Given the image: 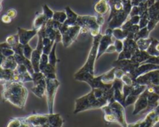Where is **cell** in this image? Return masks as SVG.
Wrapping results in <instances>:
<instances>
[{"mask_svg":"<svg viewBox=\"0 0 159 127\" xmlns=\"http://www.w3.org/2000/svg\"><path fill=\"white\" fill-rule=\"evenodd\" d=\"M2 96L5 102H9L19 108H24L28 98V90L23 83L7 81L2 83Z\"/></svg>","mask_w":159,"mask_h":127,"instance_id":"6da1fadb","label":"cell"},{"mask_svg":"<svg viewBox=\"0 0 159 127\" xmlns=\"http://www.w3.org/2000/svg\"><path fill=\"white\" fill-rule=\"evenodd\" d=\"M110 103V100L105 94L102 97L97 99L94 91L92 89L89 93L76 99L74 113L78 114L81 112L86 111V110L102 108V107L108 105Z\"/></svg>","mask_w":159,"mask_h":127,"instance_id":"7a4b0ae2","label":"cell"},{"mask_svg":"<svg viewBox=\"0 0 159 127\" xmlns=\"http://www.w3.org/2000/svg\"><path fill=\"white\" fill-rule=\"evenodd\" d=\"M102 36V34H99L97 37H93V43H92L91 49H90L89 53L88 58H87L86 61L84 64L83 66L77 72H89L92 74L95 75V64H96V60H97L98 50H99V43H100Z\"/></svg>","mask_w":159,"mask_h":127,"instance_id":"3957f363","label":"cell"},{"mask_svg":"<svg viewBox=\"0 0 159 127\" xmlns=\"http://www.w3.org/2000/svg\"><path fill=\"white\" fill-rule=\"evenodd\" d=\"M74 78L79 81H83L88 84L91 88H102L105 91L110 89L113 87V84H105L102 81V74L96 76L89 72H76L74 75Z\"/></svg>","mask_w":159,"mask_h":127,"instance_id":"277c9868","label":"cell"},{"mask_svg":"<svg viewBox=\"0 0 159 127\" xmlns=\"http://www.w3.org/2000/svg\"><path fill=\"white\" fill-rule=\"evenodd\" d=\"M102 111L103 113L110 112L115 116L117 120V124L121 127H127L128 123L127 122L125 114V107L116 101L110 102L108 105L102 107Z\"/></svg>","mask_w":159,"mask_h":127,"instance_id":"5b68a950","label":"cell"},{"mask_svg":"<svg viewBox=\"0 0 159 127\" xmlns=\"http://www.w3.org/2000/svg\"><path fill=\"white\" fill-rule=\"evenodd\" d=\"M47 88H46V97L47 103H48V112L50 114H54V104L56 93L60 86V82L57 78H49L46 77Z\"/></svg>","mask_w":159,"mask_h":127,"instance_id":"8992f818","label":"cell"},{"mask_svg":"<svg viewBox=\"0 0 159 127\" xmlns=\"http://www.w3.org/2000/svg\"><path fill=\"white\" fill-rule=\"evenodd\" d=\"M76 25L85 27L89 30V33L94 30H101V26L98 24L96 15H79Z\"/></svg>","mask_w":159,"mask_h":127,"instance_id":"52a82bcc","label":"cell"},{"mask_svg":"<svg viewBox=\"0 0 159 127\" xmlns=\"http://www.w3.org/2000/svg\"><path fill=\"white\" fill-rule=\"evenodd\" d=\"M138 50V46L134 39L127 37L124 40V50L120 54H119L117 60L131 59V57Z\"/></svg>","mask_w":159,"mask_h":127,"instance_id":"ba28073f","label":"cell"},{"mask_svg":"<svg viewBox=\"0 0 159 127\" xmlns=\"http://www.w3.org/2000/svg\"><path fill=\"white\" fill-rule=\"evenodd\" d=\"M135 83L146 85H159V69L149 71L146 74L139 76L135 81Z\"/></svg>","mask_w":159,"mask_h":127,"instance_id":"9c48e42d","label":"cell"},{"mask_svg":"<svg viewBox=\"0 0 159 127\" xmlns=\"http://www.w3.org/2000/svg\"><path fill=\"white\" fill-rule=\"evenodd\" d=\"M141 65V64L134 61L131 59H124V60H116L113 62L112 66L113 68H120L127 74L130 76L134 74L135 70Z\"/></svg>","mask_w":159,"mask_h":127,"instance_id":"30bf717a","label":"cell"},{"mask_svg":"<svg viewBox=\"0 0 159 127\" xmlns=\"http://www.w3.org/2000/svg\"><path fill=\"white\" fill-rule=\"evenodd\" d=\"M79 34H81V27L78 25L69 26L68 30L62 34V44L65 47L71 46L76 40Z\"/></svg>","mask_w":159,"mask_h":127,"instance_id":"8fae6325","label":"cell"},{"mask_svg":"<svg viewBox=\"0 0 159 127\" xmlns=\"http://www.w3.org/2000/svg\"><path fill=\"white\" fill-rule=\"evenodd\" d=\"M38 37V41H37V46L35 49H34L32 56H31V62H32L33 67L35 72H40V60L43 54V37L40 34H37Z\"/></svg>","mask_w":159,"mask_h":127,"instance_id":"7c38bea8","label":"cell"},{"mask_svg":"<svg viewBox=\"0 0 159 127\" xmlns=\"http://www.w3.org/2000/svg\"><path fill=\"white\" fill-rule=\"evenodd\" d=\"M148 91L146 88L145 91L140 94L138 100L134 103V111L132 113L133 116L142 113L148 108Z\"/></svg>","mask_w":159,"mask_h":127,"instance_id":"4fadbf2b","label":"cell"},{"mask_svg":"<svg viewBox=\"0 0 159 127\" xmlns=\"http://www.w3.org/2000/svg\"><path fill=\"white\" fill-rule=\"evenodd\" d=\"M148 12L149 22L148 29L150 32H152L159 23V1H156L153 6L149 8Z\"/></svg>","mask_w":159,"mask_h":127,"instance_id":"5bb4252c","label":"cell"},{"mask_svg":"<svg viewBox=\"0 0 159 127\" xmlns=\"http://www.w3.org/2000/svg\"><path fill=\"white\" fill-rule=\"evenodd\" d=\"M50 117H51V114H37V113H34L32 115L26 116V119L27 122H29L31 125H34V127L40 126V125H43L44 124L48 123L50 121Z\"/></svg>","mask_w":159,"mask_h":127,"instance_id":"9a60e30c","label":"cell"},{"mask_svg":"<svg viewBox=\"0 0 159 127\" xmlns=\"http://www.w3.org/2000/svg\"><path fill=\"white\" fill-rule=\"evenodd\" d=\"M17 33L19 35L20 43L23 45H26L29 43L30 41L38 34V30L34 29H25L21 27H18L17 28Z\"/></svg>","mask_w":159,"mask_h":127,"instance_id":"2e32d148","label":"cell"},{"mask_svg":"<svg viewBox=\"0 0 159 127\" xmlns=\"http://www.w3.org/2000/svg\"><path fill=\"white\" fill-rule=\"evenodd\" d=\"M130 16V13L126 12L123 9L121 12L116 14L110 22H108V27L111 29H116V28H120L122 25L127 20Z\"/></svg>","mask_w":159,"mask_h":127,"instance_id":"e0dca14e","label":"cell"},{"mask_svg":"<svg viewBox=\"0 0 159 127\" xmlns=\"http://www.w3.org/2000/svg\"><path fill=\"white\" fill-rule=\"evenodd\" d=\"M124 83L121 79L116 78L113 83V88L114 89V99L116 102L122 104L125 106V99L124 95Z\"/></svg>","mask_w":159,"mask_h":127,"instance_id":"ac0fdd59","label":"cell"},{"mask_svg":"<svg viewBox=\"0 0 159 127\" xmlns=\"http://www.w3.org/2000/svg\"><path fill=\"white\" fill-rule=\"evenodd\" d=\"M159 69V65L154 64H150V63H144L141 64L139 67L135 70V71L134 72V74H132L131 77H133L134 81H136V79L138 78L139 76L142 75V74H146V73L149 72V71H155V70H158Z\"/></svg>","mask_w":159,"mask_h":127,"instance_id":"d6986e66","label":"cell"},{"mask_svg":"<svg viewBox=\"0 0 159 127\" xmlns=\"http://www.w3.org/2000/svg\"><path fill=\"white\" fill-rule=\"evenodd\" d=\"M113 36H109L107 34H103L102 36V38L100 40L99 46V50H98L97 54V60L100 57H102L104 54H106V51L108 49L109 46L111 44L114 43V41L113 40Z\"/></svg>","mask_w":159,"mask_h":127,"instance_id":"ffe728a7","label":"cell"},{"mask_svg":"<svg viewBox=\"0 0 159 127\" xmlns=\"http://www.w3.org/2000/svg\"><path fill=\"white\" fill-rule=\"evenodd\" d=\"M109 3L110 6V12L107 21L110 22L112 18L124 9V6L122 0H109Z\"/></svg>","mask_w":159,"mask_h":127,"instance_id":"44dd1931","label":"cell"},{"mask_svg":"<svg viewBox=\"0 0 159 127\" xmlns=\"http://www.w3.org/2000/svg\"><path fill=\"white\" fill-rule=\"evenodd\" d=\"M46 88H47V82L46 77L43 80L40 81L39 83L34 85L33 88H31V91L35 94L37 97L42 99L43 96L46 94Z\"/></svg>","mask_w":159,"mask_h":127,"instance_id":"7402d4cb","label":"cell"},{"mask_svg":"<svg viewBox=\"0 0 159 127\" xmlns=\"http://www.w3.org/2000/svg\"><path fill=\"white\" fill-rule=\"evenodd\" d=\"M95 12L99 15H106L110 10V6L109 0H99L95 3Z\"/></svg>","mask_w":159,"mask_h":127,"instance_id":"603a6c76","label":"cell"},{"mask_svg":"<svg viewBox=\"0 0 159 127\" xmlns=\"http://www.w3.org/2000/svg\"><path fill=\"white\" fill-rule=\"evenodd\" d=\"M17 66H18V63H17L16 60L14 56L6 57L5 56L2 55L1 67H0V68H5V69L13 70L14 71V70L16 69Z\"/></svg>","mask_w":159,"mask_h":127,"instance_id":"cb8c5ba5","label":"cell"},{"mask_svg":"<svg viewBox=\"0 0 159 127\" xmlns=\"http://www.w3.org/2000/svg\"><path fill=\"white\" fill-rule=\"evenodd\" d=\"M159 105V94L155 92L148 91V108L142 113H148L149 112L155 109Z\"/></svg>","mask_w":159,"mask_h":127,"instance_id":"d4e9b609","label":"cell"},{"mask_svg":"<svg viewBox=\"0 0 159 127\" xmlns=\"http://www.w3.org/2000/svg\"><path fill=\"white\" fill-rule=\"evenodd\" d=\"M65 12L67 13V20L65 21V24L67 25L68 26H75L76 23H77L78 17L79 15H78L76 12H75L69 6H67L65 8Z\"/></svg>","mask_w":159,"mask_h":127,"instance_id":"484cf974","label":"cell"},{"mask_svg":"<svg viewBox=\"0 0 159 127\" xmlns=\"http://www.w3.org/2000/svg\"><path fill=\"white\" fill-rule=\"evenodd\" d=\"M48 20H49L45 16L43 13H37L34 23H33V29L39 31L43 26L47 24Z\"/></svg>","mask_w":159,"mask_h":127,"instance_id":"4316f807","label":"cell"},{"mask_svg":"<svg viewBox=\"0 0 159 127\" xmlns=\"http://www.w3.org/2000/svg\"><path fill=\"white\" fill-rule=\"evenodd\" d=\"M151 57H152V55H150L147 51L141 50L138 49L135 52V54H134L133 57H131V60H133L135 62H138L139 64H143L146 60H148Z\"/></svg>","mask_w":159,"mask_h":127,"instance_id":"83f0119b","label":"cell"},{"mask_svg":"<svg viewBox=\"0 0 159 127\" xmlns=\"http://www.w3.org/2000/svg\"><path fill=\"white\" fill-rule=\"evenodd\" d=\"M0 76H1L0 77L1 84L7 81H12L15 76V71L13 70L0 68Z\"/></svg>","mask_w":159,"mask_h":127,"instance_id":"f1b7e54d","label":"cell"},{"mask_svg":"<svg viewBox=\"0 0 159 127\" xmlns=\"http://www.w3.org/2000/svg\"><path fill=\"white\" fill-rule=\"evenodd\" d=\"M115 71H116V68H113L108 71L107 72L104 73L102 74V81L105 84H113V81L116 79L115 76Z\"/></svg>","mask_w":159,"mask_h":127,"instance_id":"f546056e","label":"cell"},{"mask_svg":"<svg viewBox=\"0 0 159 127\" xmlns=\"http://www.w3.org/2000/svg\"><path fill=\"white\" fill-rule=\"evenodd\" d=\"M7 127H30L27 122H25L21 118H12L9 120Z\"/></svg>","mask_w":159,"mask_h":127,"instance_id":"4dcf8cb0","label":"cell"},{"mask_svg":"<svg viewBox=\"0 0 159 127\" xmlns=\"http://www.w3.org/2000/svg\"><path fill=\"white\" fill-rule=\"evenodd\" d=\"M128 30H124V29H121V28H116L113 29V37L116 40H124L129 34Z\"/></svg>","mask_w":159,"mask_h":127,"instance_id":"1f68e13d","label":"cell"},{"mask_svg":"<svg viewBox=\"0 0 159 127\" xmlns=\"http://www.w3.org/2000/svg\"><path fill=\"white\" fill-rule=\"evenodd\" d=\"M152 41V37H149V38L146 39H140L137 42V44H138V49L141 50L147 51V50L148 49V47L150 46L151 43Z\"/></svg>","mask_w":159,"mask_h":127,"instance_id":"d6a6232c","label":"cell"},{"mask_svg":"<svg viewBox=\"0 0 159 127\" xmlns=\"http://www.w3.org/2000/svg\"><path fill=\"white\" fill-rule=\"evenodd\" d=\"M57 42H55L54 46H53L51 53L48 54V57H49V63L54 67L57 66V62L60 61V60L57 58V56H56V46H57Z\"/></svg>","mask_w":159,"mask_h":127,"instance_id":"836d02e7","label":"cell"},{"mask_svg":"<svg viewBox=\"0 0 159 127\" xmlns=\"http://www.w3.org/2000/svg\"><path fill=\"white\" fill-rule=\"evenodd\" d=\"M150 33L151 32L148 30V27L142 28L137 33L134 34V40L135 41H138L140 39L149 38V34H150Z\"/></svg>","mask_w":159,"mask_h":127,"instance_id":"e575fe53","label":"cell"},{"mask_svg":"<svg viewBox=\"0 0 159 127\" xmlns=\"http://www.w3.org/2000/svg\"><path fill=\"white\" fill-rule=\"evenodd\" d=\"M67 13L65 11H57L54 12V16H53V20H56V21L59 22L60 23H65L67 20Z\"/></svg>","mask_w":159,"mask_h":127,"instance_id":"d590c367","label":"cell"},{"mask_svg":"<svg viewBox=\"0 0 159 127\" xmlns=\"http://www.w3.org/2000/svg\"><path fill=\"white\" fill-rule=\"evenodd\" d=\"M6 42H7L10 46H12V47L16 46L17 44L20 43V39H19L18 33L14 34V35H10L6 37Z\"/></svg>","mask_w":159,"mask_h":127,"instance_id":"8d00e7d4","label":"cell"},{"mask_svg":"<svg viewBox=\"0 0 159 127\" xmlns=\"http://www.w3.org/2000/svg\"><path fill=\"white\" fill-rule=\"evenodd\" d=\"M158 42V40L154 37H152V41L151 43L150 46L148 47V49L147 50V52L150 55L152 56H158V52L156 50V43Z\"/></svg>","mask_w":159,"mask_h":127,"instance_id":"74e56055","label":"cell"},{"mask_svg":"<svg viewBox=\"0 0 159 127\" xmlns=\"http://www.w3.org/2000/svg\"><path fill=\"white\" fill-rule=\"evenodd\" d=\"M42 9H43V13L44 14L45 16L48 19V20H51L53 19V16H54V12L49 8V6L47 4H44L43 6H42Z\"/></svg>","mask_w":159,"mask_h":127,"instance_id":"f35d334b","label":"cell"},{"mask_svg":"<svg viewBox=\"0 0 159 127\" xmlns=\"http://www.w3.org/2000/svg\"><path fill=\"white\" fill-rule=\"evenodd\" d=\"M49 64V57L46 54H42L40 60V71H42L45 68V67Z\"/></svg>","mask_w":159,"mask_h":127,"instance_id":"ab89813d","label":"cell"},{"mask_svg":"<svg viewBox=\"0 0 159 127\" xmlns=\"http://www.w3.org/2000/svg\"><path fill=\"white\" fill-rule=\"evenodd\" d=\"M121 80H122V81L124 82V85H130V86H131V85H133L135 83L133 77H132L129 74H127V73H125V74H124V76L121 77Z\"/></svg>","mask_w":159,"mask_h":127,"instance_id":"60d3db41","label":"cell"},{"mask_svg":"<svg viewBox=\"0 0 159 127\" xmlns=\"http://www.w3.org/2000/svg\"><path fill=\"white\" fill-rule=\"evenodd\" d=\"M33 51H34V49L30 46L29 43H27V44L26 45H23V55H24L26 58L30 60Z\"/></svg>","mask_w":159,"mask_h":127,"instance_id":"b9f144b4","label":"cell"},{"mask_svg":"<svg viewBox=\"0 0 159 127\" xmlns=\"http://www.w3.org/2000/svg\"><path fill=\"white\" fill-rule=\"evenodd\" d=\"M42 73H43L44 75L50 74H56V67L53 66L51 64H48L46 67H45L44 69L41 71Z\"/></svg>","mask_w":159,"mask_h":127,"instance_id":"7bdbcfd3","label":"cell"},{"mask_svg":"<svg viewBox=\"0 0 159 127\" xmlns=\"http://www.w3.org/2000/svg\"><path fill=\"white\" fill-rule=\"evenodd\" d=\"M138 96L133 95V94H129L127 97V99H126L125 106L127 107L130 105H134V103L136 102V101L138 100Z\"/></svg>","mask_w":159,"mask_h":127,"instance_id":"ee69618b","label":"cell"},{"mask_svg":"<svg viewBox=\"0 0 159 127\" xmlns=\"http://www.w3.org/2000/svg\"><path fill=\"white\" fill-rule=\"evenodd\" d=\"M1 54L6 57L15 55V51L12 48H1Z\"/></svg>","mask_w":159,"mask_h":127,"instance_id":"f6af8a7d","label":"cell"},{"mask_svg":"<svg viewBox=\"0 0 159 127\" xmlns=\"http://www.w3.org/2000/svg\"><path fill=\"white\" fill-rule=\"evenodd\" d=\"M114 45L115 46H116V53L120 54V53L124 50V40H116V39H115Z\"/></svg>","mask_w":159,"mask_h":127,"instance_id":"bcb514c9","label":"cell"},{"mask_svg":"<svg viewBox=\"0 0 159 127\" xmlns=\"http://www.w3.org/2000/svg\"><path fill=\"white\" fill-rule=\"evenodd\" d=\"M132 87H133V85H131V86H130V85H124V99H125V101L127 96L131 93Z\"/></svg>","mask_w":159,"mask_h":127,"instance_id":"7dc6e473","label":"cell"},{"mask_svg":"<svg viewBox=\"0 0 159 127\" xmlns=\"http://www.w3.org/2000/svg\"><path fill=\"white\" fill-rule=\"evenodd\" d=\"M128 20H130V23H131L132 24H133V25L139 24L140 20H141V16H140L139 15H134V16L129 17Z\"/></svg>","mask_w":159,"mask_h":127,"instance_id":"c3c4849f","label":"cell"},{"mask_svg":"<svg viewBox=\"0 0 159 127\" xmlns=\"http://www.w3.org/2000/svg\"><path fill=\"white\" fill-rule=\"evenodd\" d=\"M140 15V9L138 6H133L132 7L131 11H130V16L129 17H131V16H134V15Z\"/></svg>","mask_w":159,"mask_h":127,"instance_id":"681fc988","label":"cell"},{"mask_svg":"<svg viewBox=\"0 0 159 127\" xmlns=\"http://www.w3.org/2000/svg\"><path fill=\"white\" fill-rule=\"evenodd\" d=\"M124 74H125V72H124L122 69L116 68V71H115V76H116V78L121 79V77L124 76Z\"/></svg>","mask_w":159,"mask_h":127,"instance_id":"f907efd6","label":"cell"},{"mask_svg":"<svg viewBox=\"0 0 159 127\" xmlns=\"http://www.w3.org/2000/svg\"><path fill=\"white\" fill-rule=\"evenodd\" d=\"M6 14L13 20V19L16 18V16L17 15V11L15 9H9V10L6 12Z\"/></svg>","mask_w":159,"mask_h":127,"instance_id":"816d5d0a","label":"cell"},{"mask_svg":"<svg viewBox=\"0 0 159 127\" xmlns=\"http://www.w3.org/2000/svg\"><path fill=\"white\" fill-rule=\"evenodd\" d=\"M96 20H97V23L99 26L102 27V25L104 24V22H105V19H104V16L102 15H99V14H97L96 15Z\"/></svg>","mask_w":159,"mask_h":127,"instance_id":"f5cc1de1","label":"cell"},{"mask_svg":"<svg viewBox=\"0 0 159 127\" xmlns=\"http://www.w3.org/2000/svg\"><path fill=\"white\" fill-rule=\"evenodd\" d=\"M12 19L11 17H9L7 14H4V15H2V21L4 23H6V24H9L12 22Z\"/></svg>","mask_w":159,"mask_h":127,"instance_id":"db71d44e","label":"cell"},{"mask_svg":"<svg viewBox=\"0 0 159 127\" xmlns=\"http://www.w3.org/2000/svg\"><path fill=\"white\" fill-rule=\"evenodd\" d=\"M140 29H141V27H140L139 24L133 25V26L130 28V29H129V32H131V33H133L135 34V33H138Z\"/></svg>","mask_w":159,"mask_h":127,"instance_id":"11a10c76","label":"cell"},{"mask_svg":"<svg viewBox=\"0 0 159 127\" xmlns=\"http://www.w3.org/2000/svg\"><path fill=\"white\" fill-rule=\"evenodd\" d=\"M127 127H143V119L134 122V123L128 124V126Z\"/></svg>","mask_w":159,"mask_h":127,"instance_id":"9f6ffc18","label":"cell"},{"mask_svg":"<svg viewBox=\"0 0 159 127\" xmlns=\"http://www.w3.org/2000/svg\"><path fill=\"white\" fill-rule=\"evenodd\" d=\"M115 52H116V46H115L114 43L110 45V46L108 47V49L107 50V51H106L107 54H113V53H115Z\"/></svg>","mask_w":159,"mask_h":127,"instance_id":"6f0895ef","label":"cell"},{"mask_svg":"<svg viewBox=\"0 0 159 127\" xmlns=\"http://www.w3.org/2000/svg\"><path fill=\"white\" fill-rule=\"evenodd\" d=\"M148 0H131V2L133 6H138L141 2H147Z\"/></svg>","mask_w":159,"mask_h":127,"instance_id":"680465c9","label":"cell"},{"mask_svg":"<svg viewBox=\"0 0 159 127\" xmlns=\"http://www.w3.org/2000/svg\"><path fill=\"white\" fill-rule=\"evenodd\" d=\"M0 48H12V46L9 44L7 42H2V43H0Z\"/></svg>","mask_w":159,"mask_h":127,"instance_id":"91938a15","label":"cell"},{"mask_svg":"<svg viewBox=\"0 0 159 127\" xmlns=\"http://www.w3.org/2000/svg\"><path fill=\"white\" fill-rule=\"evenodd\" d=\"M105 34L109 36H113V29H111V28H107L105 31Z\"/></svg>","mask_w":159,"mask_h":127,"instance_id":"94428289","label":"cell"},{"mask_svg":"<svg viewBox=\"0 0 159 127\" xmlns=\"http://www.w3.org/2000/svg\"><path fill=\"white\" fill-rule=\"evenodd\" d=\"M147 2H148V8H150L151 6H152L155 2H156V1H155V0H148Z\"/></svg>","mask_w":159,"mask_h":127,"instance_id":"6125c7cd","label":"cell"},{"mask_svg":"<svg viewBox=\"0 0 159 127\" xmlns=\"http://www.w3.org/2000/svg\"><path fill=\"white\" fill-rule=\"evenodd\" d=\"M2 2V0H1V2Z\"/></svg>","mask_w":159,"mask_h":127,"instance_id":"be15d7a7","label":"cell"}]
</instances>
